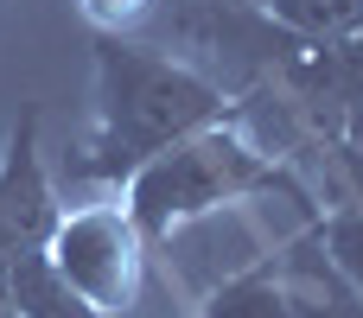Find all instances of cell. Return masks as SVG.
I'll use <instances>...</instances> for the list:
<instances>
[{
    "instance_id": "1",
    "label": "cell",
    "mask_w": 363,
    "mask_h": 318,
    "mask_svg": "<svg viewBox=\"0 0 363 318\" xmlns=\"http://www.w3.org/2000/svg\"><path fill=\"white\" fill-rule=\"evenodd\" d=\"M211 121H230V96L211 70L96 32V134L70 159V172L96 185H128L153 153L191 140Z\"/></svg>"
},
{
    "instance_id": "2",
    "label": "cell",
    "mask_w": 363,
    "mask_h": 318,
    "mask_svg": "<svg viewBox=\"0 0 363 318\" xmlns=\"http://www.w3.org/2000/svg\"><path fill=\"white\" fill-rule=\"evenodd\" d=\"M268 191H281L287 204H300V210L319 223V204L306 198V185H300L281 159H268L236 121H211V127H198L191 140L153 153V159L121 185V210L134 217V229H140V242H147V255H153L179 223H191V217H204V210H223V204L268 198Z\"/></svg>"
},
{
    "instance_id": "3",
    "label": "cell",
    "mask_w": 363,
    "mask_h": 318,
    "mask_svg": "<svg viewBox=\"0 0 363 318\" xmlns=\"http://www.w3.org/2000/svg\"><path fill=\"white\" fill-rule=\"evenodd\" d=\"M45 255L70 280V293H83L108 318H128L140 306V287H147V268H153V255H147V242H140V229L121 204L64 210L57 229L45 236Z\"/></svg>"
},
{
    "instance_id": "4",
    "label": "cell",
    "mask_w": 363,
    "mask_h": 318,
    "mask_svg": "<svg viewBox=\"0 0 363 318\" xmlns=\"http://www.w3.org/2000/svg\"><path fill=\"white\" fill-rule=\"evenodd\" d=\"M172 32L191 38L217 64V83H223L230 102L262 89V83H281L300 64V51L313 45V38L287 32L281 19H268L255 0H198L185 13H172Z\"/></svg>"
},
{
    "instance_id": "5",
    "label": "cell",
    "mask_w": 363,
    "mask_h": 318,
    "mask_svg": "<svg viewBox=\"0 0 363 318\" xmlns=\"http://www.w3.org/2000/svg\"><path fill=\"white\" fill-rule=\"evenodd\" d=\"M268 255H274V249H268V236L255 229L249 204L204 210V217L179 223V229L153 249V261H166V287L191 293V306H198L211 287L236 280L242 268H255V261H268Z\"/></svg>"
},
{
    "instance_id": "6",
    "label": "cell",
    "mask_w": 363,
    "mask_h": 318,
    "mask_svg": "<svg viewBox=\"0 0 363 318\" xmlns=\"http://www.w3.org/2000/svg\"><path fill=\"white\" fill-rule=\"evenodd\" d=\"M0 210H6V229L19 249H38L64 204H57V185H51V166H45V147H38V108H19L13 134H6V153H0Z\"/></svg>"
},
{
    "instance_id": "7",
    "label": "cell",
    "mask_w": 363,
    "mask_h": 318,
    "mask_svg": "<svg viewBox=\"0 0 363 318\" xmlns=\"http://www.w3.org/2000/svg\"><path fill=\"white\" fill-rule=\"evenodd\" d=\"M274 274L287 293V318H363V300L351 293V280L338 274V261L319 242V223H306L300 242L274 249Z\"/></svg>"
},
{
    "instance_id": "8",
    "label": "cell",
    "mask_w": 363,
    "mask_h": 318,
    "mask_svg": "<svg viewBox=\"0 0 363 318\" xmlns=\"http://www.w3.org/2000/svg\"><path fill=\"white\" fill-rule=\"evenodd\" d=\"M0 293H6V306L19 318H108V312H96L83 293H70V280L51 268L45 242L38 249H19L0 268Z\"/></svg>"
},
{
    "instance_id": "9",
    "label": "cell",
    "mask_w": 363,
    "mask_h": 318,
    "mask_svg": "<svg viewBox=\"0 0 363 318\" xmlns=\"http://www.w3.org/2000/svg\"><path fill=\"white\" fill-rule=\"evenodd\" d=\"M191 318H287V293H281L274 255L255 261V268H242L236 280L211 287V293L191 306Z\"/></svg>"
},
{
    "instance_id": "10",
    "label": "cell",
    "mask_w": 363,
    "mask_h": 318,
    "mask_svg": "<svg viewBox=\"0 0 363 318\" xmlns=\"http://www.w3.org/2000/svg\"><path fill=\"white\" fill-rule=\"evenodd\" d=\"M268 19H281L287 32L313 38V45H338L363 38V0H255Z\"/></svg>"
},
{
    "instance_id": "11",
    "label": "cell",
    "mask_w": 363,
    "mask_h": 318,
    "mask_svg": "<svg viewBox=\"0 0 363 318\" xmlns=\"http://www.w3.org/2000/svg\"><path fill=\"white\" fill-rule=\"evenodd\" d=\"M319 242H325V255L338 261V274L351 280V293L363 300V210L338 204L332 217H319Z\"/></svg>"
},
{
    "instance_id": "12",
    "label": "cell",
    "mask_w": 363,
    "mask_h": 318,
    "mask_svg": "<svg viewBox=\"0 0 363 318\" xmlns=\"http://www.w3.org/2000/svg\"><path fill=\"white\" fill-rule=\"evenodd\" d=\"M325 153H332V172H338L345 204H351V210H363V115H351V121L325 140Z\"/></svg>"
},
{
    "instance_id": "13",
    "label": "cell",
    "mask_w": 363,
    "mask_h": 318,
    "mask_svg": "<svg viewBox=\"0 0 363 318\" xmlns=\"http://www.w3.org/2000/svg\"><path fill=\"white\" fill-rule=\"evenodd\" d=\"M77 6H83V19H89L102 38H128L134 25H147V19H153V6H160V0H77Z\"/></svg>"
},
{
    "instance_id": "14",
    "label": "cell",
    "mask_w": 363,
    "mask_h": 318,
    "mask_svg": "<svg viewBox=\"0 0 363 318\" xmlns=\"http://www.w3.org/2000/svg\"><path fill=\"white\" fill-rule=\"evenodd\" d=\"M13 255H19V242H13V229H6V210H0V268H6Z\"/></svg>"
},
{
    "instance_id": "15",
    "label": "cell",
    "mask_w": 363,
    "mask_h": 318,
    "mask_svg": "<svg viewBox=\"0 0 363 318\" xmlns=\"http://www.w3.org/2000/svg\"><path fill=\"white\" fill-rule=\"evenodd\" d=\"M0 318H19V312H13V306H6V293H0Z\"/></svg>"
}]
</instances>
